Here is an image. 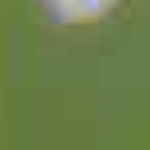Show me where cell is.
I'll use <instances>...</instances> for the list:
<instances>
[{"instance_id":"1","label":"cell","mask_w":150,"mask_h":150,"mask_svg":"<svg viewBox=\"0 0 150 150\" xmlns=\"http://www.w3.org/2000/svg\"><path fill=\"white\" fill-rule=\"evenodd\" d=\"M119 0H40L44 16L52 24H63V28H79V24H95L103 16L115 12Z\"/></svg>"}]
</instances>
